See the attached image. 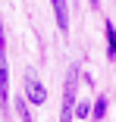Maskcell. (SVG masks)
I'll return each instance as SVG.
<instances>
[{
	"instance_id": "obj_1",
	"label": "cell",
	"mask_w": 116,
	"mask_h": 122,
	"mask_svg": "<svg viewBox=\"0 0 116 122\" xmlns=\"http://www.w3.org/2000/svg\"><path fill=\"white\" fill-rule=\"evenodd\" d=\"M72 110H75V69L69 72V78H66V91H63V113H60V122H72Z\"/></svg>"
},
{
	"instance_id": "obj_2",
	"label": "cell",
	"mask_w": 116,
	"mask_h": 122,
	"mask_svg": "<svg viewBox=\"0 0 116 122\" xmlns=\"http://www.w3.org/2000/svg\"><path fill=\"white\" fill-rule=\"evenodd\" d=\"M22 88H25V97H28V103H44L47 100V88H44L32 72H25V78H22Z\"/></svg>"
},
{
	"instance_id": "obj_3",
	"label": "cell",
	"mask_w": 116,
	"mask_h": 122,
	"mask_svg": "<svg viewBox=\"0 0 116 122\" xmlns=\"http://www.w3.org/2000/svg\"><path fill=\"white\" fill-rule=\"evenodd\" d=\"M50 6H53V16H57V28L66 35L69 31V6H66V0H50Z\"/></svg>"
},
{
	"instance_id": "obj_4",
	"label": "cell",
	"mask_w": 116,
	"mask_h": 122,
	"mask_svg": "<svg viewBox=\"0 0 116 122\" xmlns=\"http://www.w3.org/2000/svg\"><path fill=\"white\" fill-rule=\"evenodd\" d=\"M10 100V72H6V56H0V103Z\"/></svg>"
},
{
	"instance_id": "obj_5",
	"label": "cell",
	"mask_w": 116,
	"mask_h": 122,
	"mask_svg": "<svg viewBox=\"0 0 116 122\" xmlns=\"http://www.w3.org/2000/svg\"><path fill=\"white\" fill-rule=\"evenodd\" d=\"M104 28H107V53L116 60V28H113V22H107Z\"/></svg>"
},
{
	"instance_id": "obj_6",
	"label": "cell",
	"mask_w": 116,
	"mask_h": 122,
	"mask_svg": "<svg viewBox=\"0 0 116 122\" xmlns=\"http://www.w3.org/2000/svg\"><path fill=\"white\" fill-rule=\"evenodd\" d=\"M16 113H19V119H22V122H35V119H32V110H28V103H25V94L16 100Z\"/></svg>"
},
{
	"instance_id": "obj_7",
	"label": "cell",
	"mask_w": 116,
	"mask_h": 122,
	"mask_svg": "<svg viewBox=\"0 0 116 122\" xmlns=\"http://www.w3.org/2000/svg\"><path fill=\"white\" fill-rule=\"evenodd\" d=\"M91 113H94V119H104V113H107V97H97V100H94V110H91Z\"/></svg>"
},
{
	"instance_id": "obj_8",
	"label": "cell",
	"mask_w": 116,
	"mask_h": 122,
	"mask_svg": "<svg viewBox=\"0 0 116 122\" xmlns=\"http://www.w3.org/2000/svg\"><path fill=\"white\" fill-rule=\"evenodd\" d=\"M91 110H94V107H88V103H79V107H75V116H79V119H88V113H91Z\"/></svg>"
},
{
	"instance_id": "obj_9",
	"label": "cell",
	"mask_w": 116,
	"mask_h": 122,
	"mask_svg": "<svg viewBox=\"0 0 116 122\" xmlns=\"http://www.w3.org/2000/svg\"><path fill=\"white\" fill-rule=\"evenodd\" d=\"M0 56H6V47H3V28H0Z\"/></svg>"
},
{
	"instance_id": "obj_10",
	"label": "cell",
	"mask_w": 116,
	"mask_h": 122,
	"mask_svg": "<svg viewBox=\"0 0 116 122\" xmlns=\"http://www.w3.org/2000/svg\"><path fill=\"white\" fill-rule=\"evenodd\" d=\"M91 6H94V10H97V6H100V0H91Z\"/></svg>"
}]
</instances>
